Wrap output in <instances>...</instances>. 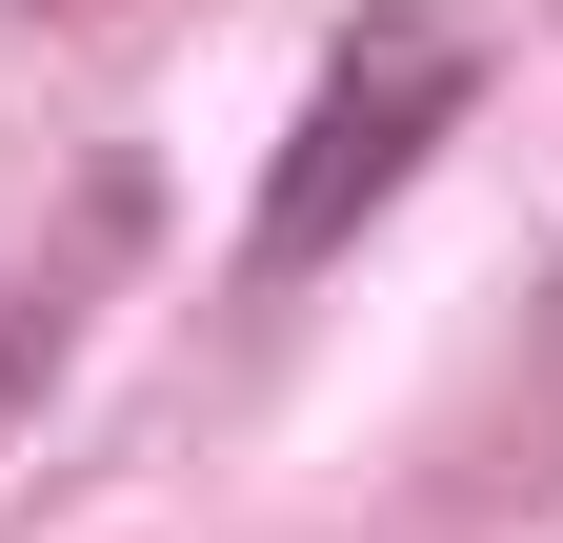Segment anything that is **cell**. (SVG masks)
Returning a JSON list of instances; mask_svg holds the SVG:
<instances>
[{"label":"cell","instance_id":"1","mask_svg":"<svg viewBox=\"0 0 563 543\" xmlns=\"http://www.w3.org/2000/svg\"><path fill=\"white\" fill-rule=\"evenodd\" d=\"M463 81H483V41L443 21V0H363L342 60L302 81V121H282V162H262V262H342L402 201V162L463 121Z\"/></svg>","mask_w":563,"mask_h":543}]
</instances>
